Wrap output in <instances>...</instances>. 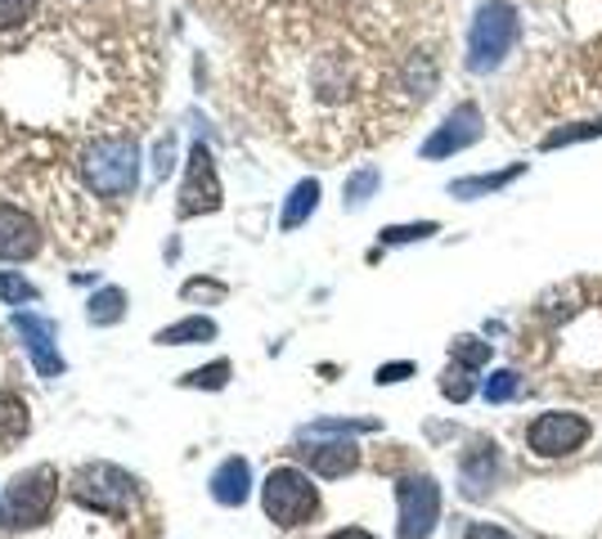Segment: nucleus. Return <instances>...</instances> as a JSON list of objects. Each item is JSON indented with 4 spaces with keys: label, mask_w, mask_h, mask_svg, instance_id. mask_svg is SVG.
<instances>
[{
    "label": "nucleus",
    "mask_w": 602,
    "mask_h": 539,
    "mask_svg": "<svg viewBox=\"0 0 602 539\" xmlns=\"http://www.w3.org/2000/svg\"><path fill=\"white\" fill-rule=\"evenodd\" d=\"M450 356H454L458 369H481V364H490V341L454 337V341H450Z\"/></svg>",
    "instance_id": "nucleus-21"
},
{
    "label": "nucleus",
    "mask_w": 602,
    "mask_h": 539,
    "mask_svg": "<svg viewBox=\"0 0 602 539\" xmlns=\"http://www.w3.org/2000/svg\"><path fill=\"white\" fill-rule=\"evenodd\" d=\"M329 539H374V535H368V530H360V526H347V530H333Z\"/></svg>",
    "instance_id": "nucleus-32"
},
{
    "label": "nucleus",
    "mask_w": 602,
    "mask_h": 539,
    "mask_svg": "<svg viewBox=\"0 0 602 539\" xmlns=\"http://www.w3.org/2000/svg\"><path fill=\"white\" fill-rule=\"evenodd\" d=\"M436 234V221H419V225H387L383 229V243L396 248V243H419V238H432Z\"/></svg>",
    "instance_id": "nucleus-24"
},
{
    "label": "nucleus",
    "mask_w": 602,
    "mask_h": 539,
    "mask_svg": "<svg viewBox=\"0 0 602 539\" xmlns=\"http://www.w3.org/2000/svg\"><path fill=\"white\" fill-rule=\"evenodd\" d=\"M229 378H235V364H229V360H212V364H203V369H194V373H184L180 386H194V391H220Z\"/></svg>",
    "instance_id": "nucleus-19"
},
{
    "label": "nucleus",
    "mask_w": 602,
    "mask_h": 539,
    "mask_svg": "<svg viewBox=\"0 0 602 539\" xmlns=\"http://www.w3.org/2000/svg\"><path fill=\"white\" fill-rule=\"evenodd\" d=\"M14 333L23 337V351H27V360H32V369L41 373V378H64V356H59V347H55V324L50 319H41V315H32V311H19L14 315Z\"/></svg>",
    "instance_id": "nucleus-9"
},
{
    "label": "nucleus",
    "mask_w": 602,
    "mask_h": 539,
    "mask_svg": "<svg viewBox=\"0 0 602 539\" xmlns=\"http://www.w3.org/2000/svg\"><path fill=\"white\" fill-rule=\"evenodd\" d=\"M36 14V0H0V27H19Z\"/></svg>",
    "instance_id": "nucleus-28"
},
{
    "label": "nucleus",
    "mask_w": 602,
    "mask_h": 539,
    "mask_svg": "<svg viewBox=\"0 0 602 539\" xmlns=\"http://www.w3.org/2000/svg\"><path fill=\"white\" fill-rule=\"evenodd\" d=\"M378 184H383V176H378L374 167L355 171V176L347 180V207H364V203H368V193H374Z\"/></svg>",
    "instance_id": "nucleus-23"
},
{
    "label": "nucleus",
    "mask_w": 602,
    "mask_h": 539,
    "mask_svg": "<svg viewBox=\"0 0 602 539\" xmlns=\"http://www.w3.org/2000/svg\"><path fill=\"white\" fill-rule=\"evenodd\" d=\"M495 472H499V450L490 440H477L468 459H463V490H468V495H486L495 485Z\"/></svg>",
    "instance_id": "nucleus-14"
},
{
    "label": "nucleus",
    "mask_w": 602,
    "mask_h": 539,
    "mask_svg": "<svg viewBox=\"0 0 602 539\" xmlns=\"http://www.w3.org/2000/svg\"><path fill=\"white\" fill-rule=\"evenodd\" d=\"M55 499H59V472L50 463L27 468L5 485V495H0V526L5 530H36V526L50 521Z\"/></svg>",
    "instance_id": "nucleus-2"
},
{
    "label": "nucleus",
    "mask_w": 602,
    "mask_h": 539,
    "mask_svg": "<svg viewBox=\"0 0 602 539\" xmlns=\"http://www.w3.org/2000/svg\"><path fill=\"white\" fill-rule=\"evenodd\" d=\"M306 463H310V472L333 481V476H347V472L360 468V450L351 446V440H323V446L306 450Z\"/></svg>",
    "instance_id": "nucleus-13"
},
{
    "label": "nucleus",
    "mask_w": 602,
    "mask_h": 539,
    "mask_svg": "<svg viewBox=\"0 0 602 539\" xmlns=\"http://www.w3.org/2000/svg\"><path fill=\"white\" fill-rule=\"evenodd\" d=\"M463 539H513V535H508L503 526H490V521H473Z\"/></svg>",
    "instance_id": "nucleus-30"
},
{
    "label": "nucleus",
    "mask_w": 602,
    "mask_h": 539,
    "mask_svg": "<svg viewBox=\"0 0 602 539\" xmlns=\"http://www.w3.org/2000/svg\"><path fill=\"white\" fill-rule=\"evenodd\" d=\"M36 297H41V292H36L32 279L0 270V302H5V306H27V302H36Z\"/></svg>",
    "instance_id": "nucleus-22"
},
{
    "label": "nucleus",
    "mask_w": 602,
    "mask_h": 539,
    "mask_svg": "<svg viewBox=\"0 0 602 539\" xmlns=\"http://www.w3.org/2000/svg\"><path fill=\"white\" fill-rule=\"evenodd\" d=\"M261 508L274 526H306L319 513V490L310 485V476L302 468H274L261 485Z\"/></svg>",
    "instance_id": "nucleus-4"
},
{
    "label": "nucleus",
    "mask_w": 602,
    "mask_h": 539,
    "mask_svg": "<svg viewBox=\"0 0 602 539\" xmlns=\"http://www.w3.org/2000/svg\"><path fill=\"white\" fill-rule=\"evenodd\" d=\"M396 504H400V539H428L441 521V485L432 476H405L396 485Z\"/></svg>",
    "instance_id": "nucleus-6"
},
{
    "label": "nucleus",
    "mask_w": 602,
    "mask_h": 539,
    "mask_svg": "<svg viewBox=\"0 0 602 539\" xmlns=\"http://www.w3.org/2000/svg\"><path fill=\"white\" fill-rule=\"evenodd\" d=\"M220 203H225V189H220L212 149H207V144H194V149H190V162H184L180 216H207V212H216Z\"/></svg>",
    "instance_id": "nucleus-8"
},
{
    "label": "nucleus",
    "mask_w": 602,
    "mask_h": 539,
    "mask_svg": "<svg viewBox=\"0 0 602 539\" xmlns=\"http://www.w3.org/2000/svg\"><path fill=\"white\" fill-rule=\"evenodd\" d=\"M41 252V225L23 212L0 203V261H32Z\"/></svg>",
    "instance_id": "nucleus-11"
},
{
    "label": "nucleus",
    "mask_w": 602,
    "mask_h": 539,
    "mask_svg": "<svg viewBox=\"0 0 602 539\" xmlns=\"http://www.w3.org/2000/svg\"><path fill=\"white\" fill-rule=\"evenodd\" d=\"M513 396H518V373H513V369L490 373V382H486V401H490V405H503V401H513Z\"/></svg>",
    "instance_id": "nucleus-25"
},
{
    "label": "nucleus",
    "mask_w": 602,
    "mask_h": 539,
    "mask_svg": "<svg viewBox=\"0 0 602 539\" xmlns=\"http://www.w3.org/2000/svg\"><path fill=\"white\" fill-rule=\"evenodd\" d=\"M518 176H522V167H508V171H499V176H473V180H454V184H450V193H454V199H477V193L503 189L508 180H518Z\"/></svg>",
    "instance_id": "nucleus-20"
},
{
    "label": "nucleus",
    "mask_w": 602,
    "mask_h": 539,
    "mask_svg": "<svg viewBox=\"0 0 602 539\" xmlns=\"http://www.w3.org/2000/svg\"><path fill=\"white\" fill-rule=\"evenodd\" d=\"M171 158H175V139L162 135V139H158V149H154V180H158V184L171 176V167H175Z\"/></svg>",
    "instance_id": "nucleus-29"
},
{
    "label": "nucleus",
    "mask_w": 602,
    "mask_h": 539,
    "mask_svg": "<svg viewBox=\"0 0 602 539\" xmlns=\"http://www.w3.org/2000/svg\"><path fill=\"white\" fill-rule=\"evenodd\" d=\"M180 297L184 302H220L225 297V283H216V279H190L180 288Z\"/></svg>",
    "instance_id": "nucleus-26"
},
{
    "label": "nucleus",
    "mask_w": 602,
    "mask_h": 539,
    "mask_svg": "<svg viewBox=\"0 0 602 539\" xmlns=\"http://www.w3.org/2000/svg\"><path fill=\"white\" fill-rule=\"evenodd\" d=\"M400 378H413V364L400 360V364H383V369H378V382H383V386H391V382H400Z\"/></svg>",
    "instance_id": "nucleus-31"
},
{
    "label": "nucleus",
    "mask_w": 602,
    "mask_h": 539,
    "mask_svg": "<svg viewBox=\"0 0 602 539\" xmlns=\"http://www.w3.org/2000/svg\"><path fill=\"white\" fill-rule=\"evenodd\" d=\"M212 499L220 504V508H239V504H248V495H252V468H248V459H225L216 472H212Z\"/></svg>",
    "instance_id": "nucleus-12"
},
{
    "label": "nucleus",
    "mask_w": 602,
    "mask_h": 539,
    "mask_svg": "<svg viewBox=\"0 0 602 539\" xmlns=\"http://www.w3.org/2000/svg\"><path fill=\"white\" fill-rule=\"evenodd\" d=\"M589 436H593L589 418L553 409V414H539V418L526 427V446H531L539 459H563V454L584 450V440H589Z\"/></svg>",
    "instance_id": "nucleus-7"
},
{
    "label": "nucleus",
    "mask_w": 602,
    "mask_h": 539,
    "mask_svg": "<svg viewBox=\"0 0 602 539\" xmlns=\"http://www.w3.org/2000/svg\"><path fill=\"white\" fill-rule=\"evenodd\" d=\"M81 180L95 199L126 203L135 184H140V149H135V139H122V135L90 139L81 149Z\"/></svg>",
    "instance_id": "nucleus-1"
},
{
    "label": "nucleus",
    "mask_w": 602,
    "mask_h": 539,
    "mask_svg": "<svg viewBox=\"0 0 602 539\" xmlns=\"http://www.w3.org/2000/svg\"><path fill=\"white\" fill-rule=\"evenodd\" d=\"M72 499L90 513H104V517H122L130 508V499L140 495V485H135L130 472L113 468V463H86L72 472Z\"/></svg>",
    "instance_id": "nucleus-5"
},
{
    "label": "nucleus",
    "mask_w": 602,
    "mask_h": 539,
    "mask_svg": "<svg viewBox=\"0 0 602 539\" xmlns=\"http://www.w3.org/2000/svg\"><path fill=\"white\" fill-rule=\"evenodd\" d=\"M473 369H450L445 378H441V391H445V401H468L473 396V378H468Z\"/></svg>",
    "instance_id": "nucleus-27"
},
{
    "label": "nucleus",
    "mask_w": 602,
    "mask_h": 539,
    "mask_svg": "<svg viewBox=\"0 0 602 539\" xmlns=\"http://www.w3.org/2000/svg\"><path fill=\"white\" fill-rule=\"evenodd\" d=\"M315 207H319V180H302V184H293V193H288L280 225H284V229H297V225H306V221L315 216Z\"/></svg>",
    "instance_id": "nucleus-16"
},
{
    "label": "nucleus",
    "mask_w": 602,
    "mask_h": 539,
    "mask_svg": "<svg viewBox=\"0 0 602 539\" xmlns=\"http://www.w3.org/2000/svg\"><path fill=\"white\" fill-rule=\"evenodd\" d=\"M27 436V409L14 391H0V454H5L14 440Z\"/></svg>",
    "instance_id": "nucleus-17"
},
{
    "label": "nucleus",
    "mask_w": 602,
    "mask_h": 539,
    "mask_svg": "<svg viewBox=\"0 0 602 539\" xmlns=\"http://www.w3.org/2000/svg\"><path fill=\"white\" fill-rule=\"evenodd\" d=\"M522 36V19L513 5H503V0H486L473 19V36H468V68L473 72H490L503 64V55L518 45Z\"/></svg>",
    "instance_id": "nucleus-3"
},
{
    "label": "nucleus",
    "mask_w": 602,
    "mask_h": 539,
    "mask_svg": "<svg viewBox=\"0 0 602 539\" xmlns=\"http://www.w3.org/2000/svg\"><path fill=\"white\" fill-rule=\"evenodd\" d=\"M216 337V319H207V315H184V319H175V324H167L154 341L158 347H203V341H212Z\"/></svg>",
    "instance_id": "nucleus-15"
},
{
    "label": "nucleus",
    "mask_w": 602,
    "mask_h": 539,
    "mask_svg": "<svg viewBox=\"0 0 602 539\" xmlns=\"http://www.w3.org/2000/svg\"><path fill=\"white\" fill-rule=\"evenodd\" d=\"M481 139V109L477 104H458L445 126H436V135L423 144V158H450L458 149H468V144Z\"/></svg>",
    "instance_id": "nucleus-10"
},
{
    "label": "nucleus",
    "mask_w": 602,
    "mask_h": 539,
    "mask_svg": "<svg viewBox=\"0 0 602 539\" xmlns=\"http://www.w3.org/2000/svg\"><path fill=\"white\" fill-rule=\"evenodd\" d=\"M86 319L100 324V328L122 324V319H126V292H122V288H100L95 297L86 302Z\"/></svg>",
    "instance_id": "nucleus-18"
}]
</instances>
